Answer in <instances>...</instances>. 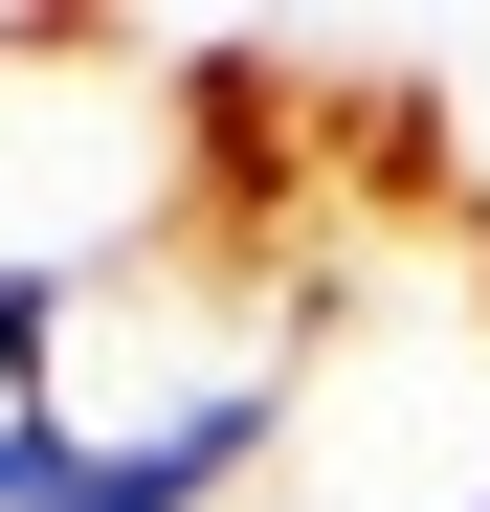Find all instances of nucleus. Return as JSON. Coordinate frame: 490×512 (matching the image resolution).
Masks as SVG:
<instances>
[{"label": "nucleus", "mask_w": 490, "mask_h": 512, "mask_svg": "<svg viewBox=\"0 0 490 512\" xmlns=\"http://www.w3.org/2000/svg\"><path fill=\"white\" fill-rule=\"evenodd\" d=\"M223 223H268V67L134 23H0V290L23 312H90Z\"/></svg>", "instance_id": "1"}, {"label": "nucleus", "mask_w": 490, "mask_h": 512, "mask_svg": "<svg viewBox=\"0 0 490 512\" xmlns=\"http://www.w3.org/2000/svg\"><path fill=\"white\" fill-rule=\"evenodd\" d=\"M268 512H490V245H335Z\"/></svg>", "instance_id": "2"}]
</instances>
